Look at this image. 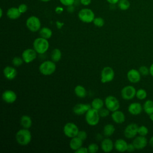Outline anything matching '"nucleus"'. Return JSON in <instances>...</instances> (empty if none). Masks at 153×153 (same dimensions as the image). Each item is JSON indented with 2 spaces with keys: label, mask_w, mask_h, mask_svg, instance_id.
<instances>
[{
  "label": "nucleus",
  "mask_w": 153,
  "mask_h": 153,
  "mask_svg": "<svg viewBox=\"0 0 153 153\" xmlns=\"http://www.w3.org/2000/svg\"><path fill=\"white\" fill-rule=\"evenodd\" d=\"M31 139V133L28 128H23L20 129L16 134V141L22 146H26L28 145L30 142Z\"/></svg>",
  "instance_id": "obj_1"
},
{
  "label": "nucleus",
  "mask_w": 153,
  "mask_h": 153,
  "mask_svg": "<svg viewBox=\"0 0 153 153\" xmlns=\"http://www.w3.org/2000/svg\"><path fill=\"white\" fill-rule=\"evenodd\" d=\"M33 49L38 54H44L49 48V42L47 39L42 37L36 38L33 42Z\"/></svg>",
  "instance_id": "obj_2"
},
{
  "label": "nucleus",
  "mask_w": 153,
  "mask_h": 153,
  "mask_svg": "<svg viewBox=\"0 0 153 153\" xmlns=\"http://www.w3.org/2000/svg\"><path fill=\"white\" fill-rule=\"evenodd\" d=\"M100 117L99 114V111L93 108H91L85 113V117L87 123L91 126H96L99 122Z\"/></svg>",
  "instance_id": "obj_3"
},
{
  "label": "nucleus",
  "mask_w": 153,
  "mask_h": 153,
  "mask_svg": "<svg viewBox=\"0 0 153 153\" xmlns=\"http://www.w3.org/2000/svg\"><path fill=\"white\" fill-rule=\"evenodd\" d=\"M56 69V65L53 60H46L43 62L39 66V71L44 75H50L53 74Z\"/></svg>",
  "instance_id": "obj_4"
},
{
  "label": "nucleus",
  "mask_w": 153,
  "mask_h": 153,
  "mask_svg": "<svg viewBox=\"0 0 153 153\" xmlns=\"http://www.w3.org/2000/svg\"><path fill=\"white\" fill-rule=\"evenodd\" d=\"M78 18L79 19L86 23H89L93 22L94 19L95 18L94 12L89 8H82L78 12Z\"/></svg>",
  "instance_id": "obj_5"
},
{
  "label": "nucleus",
  "mask_w": 153,
  "mask_h": 153,
  "mask_svg": "<svg viewBox=\"0 0 153 153\" xmlns=\"http://www.w3.org/2000/svg\"><path fill=\"white\" fill-rule=\"evenodd\" d=\"M26 25L30 31L35 32L40 30L41 23L38 17L35 16H32L28 17L26 20Z\"/></svg>",
  "instance_id": "obj_6"
},
{
  "label": "nucleus",
  "mask_w": 153,
  "mask_h": 153,
  "mask_svg": "<svg viewBox=\"0 0 153 153\" xmlns=\"http://www.w3.org/2000/svg\"><path fill=\"white\" fill-rule=\"evenodd\" d=\"M115 76L114 69L109 66L104 67L100 74V81L102 83H107L112 81Z\"/></svg>",
  "instance_id": "obj_7"
},
{
  "label": "nucleus",
  "mask_w": 153,
  "mask_h": 153,
  "mask_svg": "<svg viewBox=\"0 0 153 153\" xmlns=\"http://www.w3.org/2000/svg\"><path fill=\"white\" fill-rule=\"evenodd\" d=\"M79 129L78 126L74 123H67L63 127V133L68 137L72 138L77 136Z\"/></svg>",
  "instance_id": "obj_8"
},
{
  "label": "nucleus",
  "mask_w": 153,
  "mask_h": 153,
  "mask_svg": "<svg viewBox=\"0 0 153 153\" xmlns=\"http://www.w3.org/2000/svg\"><path fill=\"white\" fill-rule=\"evenodd\" d=\"M105 104L106 108L111 112L118 110L120 106L118 100L113 96H107L105 100Z\"/></svg>",
  "instance_id": "obj_9"
},
{
  "label": "nucleus",
  "mask_w": 153,
  "mask_h": 153,
  "mask_svg": "<svg viewBox=\"0 0 153 153\" xmlns=\"http://www.w3.org/2000/svg\"><path fill=\"white\" fill-rule=\"evenodd\" d=\"M136 90L132 85H126L121 91V95L123 99L129 100L133 99L136 96Z\"/></svg>",
  "instance_id": "obj_10"
},
{
  "label": "nucleus",
  "mask_w": 153,
  "mask_h": 153,
  "mask_svg": "<svg viewBox=\"0 0 153 153\" xmlns=\"http://www.w3.org/2000/svg\"><path fill=\"white\" fill-rule=\"evenodd\" d=\"M139 126L136 123H130L126 126L124 131V136L127 139L134 138L137 134Z\"/></svg>",
  "instance_id": "obj_11"
},
{
  "label": "nucleus",
  "mask_w": 153,
  "mask_h": 153,
  "mask_svg": "<svg viewBox=\"0 0 153 153\" xmlns=\"http://www.w3.org/2000/svg\"><path fill=\"white\" fill-rule=\"evenodd\" d=\"M36 51L32 48H27L25 50L22 54V57L23 58L24 62L29 63L33 61L36 57Z\"/></svg>",
  "instance_id": "obj_12"
},
{
  "label": "nucleus",
  "mask_w": 153,
  "mask_h": 153,
  "mask_svg": "<svg viewBox=\"0 0 153 153\" xmlns=\"http://www.w3.org/2000/svg\"><path fill=\"white\" fill-rule=\"evenodd\" d=\"M132 143L134 145L136 149L141 150L146 146L148 144V140L145 136L139 135V136L135 137L134 138Z\"/></svg>",
  "instance_id": "obj_13"
},
{
  "label": "nucleus",
  "mask_w": 153,
  "mask_h": 153,
  "mask_svg": "<svg viewBox=\"0 0 153 153\" xmlns=\"http://www.w3.org/2000/svg\"><path fill=\"white\" fill-rule=\"evenodd\" d=\"M91 105L88 103H78L73 108V112L77 115H81L85 114L90 108Z\"/></svg>",
  "instance_id": "obj_14"
},
{
  "label": "nucleus",
  "mask_w": 153,
  "mask_h": 153,
  "mask_svg": "<svg viewBox=\"0 0 153 153\" xmlns=\"http://www.w3.org/2000/svg\"><path fill=\"white\" fill-rule=\"evenodd\" d=\"M127 78L128 80L131 83H137L141 79V74L139 70L131 69L127 73Z\"/></svg>",
  "instance_id": "obj_15"
},
{
  "label": "nucleus",
  "mask_w": 153,
  "mask_h": 153,
  "mask_svg": "<svg viewBox=\"0 0 153 153\" xmlns=\"http://www.w3.org/2000/svg\"><path fill=\"white\" fill-rule=\"evenodd\" d=\"M2 100L8 103H14L17 99V95L14 91L11 90H7L2 93Z\"/></svg>",
  "instance_id": "obj_16"
},
{
  "label": "nucleus",
  "mask_w": 153,
  "mask_h": 153,
  "mask_svg": "<svg viewBox=\"0 0 153 153\" xmlns=\"http://www.w3.org/2000/svg\"><path fill=\"white\" fill-rule=\"evenodd\" d=\"M143 110V106L139 102H133L129 105L128 107V112L133 115H139Z\"/></svg>",
  "instance_id": "obj_17"
},
{
  "label": "nucleus",
  "mask_w": 153,
  "mask_h": 153,
  "mask_svg": "<svg viewBox=\"0 0 153 153\" xmlns=\"http://www.w3.org/2000/svg\"><path fill=\"white\" fill-rule=\"evenodd\" d=\"M100 146L102 151L104 152H109L113 149L114 143L109 138H105L102 140Z\"/></svg>",
  "instance_id": "obj_18"
},
{
  "label": "nucleus",
  "mask_w": 153,
  "mask_h": 153,
  "mask_svg": "<svg viewBox=\"0 0 153 153\" xmlns=\"http://www.w3.org/2000/svg\"><path fill=\"white\" fill-rule=\"evenodd\" d=\"M3 74L7 79L12 80L16 78L17 75V71L14 67L7 66L4 68Z\"/></svg>",
  "instance_id": "obj_19"
},
{
  "label": "nucleus",
  "mask_w": 153,
  "mask_h": 153,
  "mask_svg": "<svg viewBox=\"0 0 153 153\" xmlns=\"http://www.w3.org/2000/svg\"><path fill=\"white\" fill-rule=\"evenodd\" d=\"M111 118L114 122L117 124H121L125 121L126 117L124 114L120 111L117 110L112 112L111 114Z\"/></svg>",
  "instance_id": "obj_20"
},
{
  "label": "nucleus",
  "mask_w": 153,
  "mask_h": 153,
  "mask_svg": "<svg viewBox=\"0 0 153 153\" xmlns=\"http://www.w3.org/2000/svg\"><path fill=\"white\" fill-rule=\"evenodd\" d=\"M127 145L128 143H127V142L123 139H118L116 140L114 143L115 149L117 151L121 152H123L127 151Z\"/></svg>",
  "instance_id": "obj_21"
},
{
  "label": "nucleus",
  "mask_w": 153,
  "mask_h": 153,
  "mask_svg": "<svg viewBox=\"0 0 153 153\" xmlns=\"http://www.w3.org/2000/svg\"><path fill=\"white\" fill-rule=\"evenodd\" d=\"M22 13L20 12L18 7H11L8 9L7 11V17L11 20H16L19 18Z\"/></svg>",
  "instance_id": "obj_22"
},
{
  "label": "nucleus",
  "mask_w": 153,
  "mask_h": 153,
  "mask_svg": "<svg viewBox=\"0 0 153 153\" xmlns=\"http://www.w3.org/2000/svg\"><path fill=\"white\" fill-rule=\"evenodd\" d=\"M82 142L83 140L79 139L78 136L74 137L69 142V147L72 150L75 151L82 146Z\"/></svg>",
  "instance_id": "obj_23"
},
{
  "label": "nucleus",
  "mask_w": 153,
  "mask_h": 153,
  "mask_svg": "<svg viewBox=\"0 0 153 153\" xmlns=\"http://www.w3.org/2000/svg\"><path fill=\"white\" fill-rule=\"evenodd\" d=\"M32 124V121L31 118L27 115H24L22 116L20 118V124L25 128H29Z\"/></svg>",
  "instance_id": "obj_24"
},
{
  "label": "nucleus",
  "mask_w": 153,
  "mask_h": 153,
  "mask_svg": "<svg viewBox=\"0 0 153 153\" xmlns=\"http://www.w3.org/2000/svg\"><path fill=\"white\" fill-rule=\"evenodd\" d=\"M143 110L148 115L153 113V100H146L143 105Z\"/></svg>",
  "instance_id": "obj_25"
},
{
  "label": "nucleus",
  "mask_w": 153,
  "mask_h": 153,
  "mask_svg": "<svg viewBox=\"0 0 153 153\" xmlns=\"http://www.w3.org/2000/svg\"><path fill=\"white\" fill-rule=\"evenodd\" d=\"M74 92L75 95L79 98H84L86 96L87 94L86 89L81 85H78L75 87Z\"/></svg>",
  "instance_id": "obj_26"
},
{
  "label": "nucleus",
  "mask_w": 153,
  "mask_h": 153,
  "mask_svg": "<svg viewBox=\"0 0 153 153\" xmlns=\"http://www.w3.org/2000/svg\"><path fill=\"white\" fill-rule=\"evenodd\" d=\"M39 35L41 37L48 39L51 37L53 35V32L49 27H43L39 30Z\"/></svg>",
  "instance_id": "obj_27"
},
{
  "label": "nucleus",
  "mask_w": 153,
  "mask_h": 153,
  "mask_svg": "<svg viewBox=\"0 0 153 153\" xmlns=\"http://www.w3.org/2000/svg\"><path fill=\"white\" fill-rule=\"evenodd\" d=\"M115 128L114 125L111 124H107L104 126L103 132L105 136L108 137V136H112L115 132Z\"/></svg>",
  "instance_id": "obj_28"
},
{
  "label": "nucleus",
  "mask_w": 153,
  "mask_h": 153,
  "mask_svg": "<svg viewBox=\"0 0 153 153\" xmlns=\"http://www.w3.org/2000/svg\"><path fill=\"white\" fill-rule=\"evenodd\" d=\"M91 108L99 111L103 108L104 105V102L103 100L100 98H95L91 102Z\"/></svg>",
  "instance_id": "obj_29"
},
{
  "label": "nucleus",
  "mask_w": 153,
  "mask_h": 153,
  "mask_svg": "<svg viewBox=\"0 0 153 153\" xmlns=\"http://www.w3.org/2000/svg\"><path fill=\"white\" fill-rule=\"evenodd\" d=\"M51 57L53 62H57L62 58V52L58 48H54L51 54Z\"/></svg>",
  "instance_id": "obj_30"
},
{
  "label": "nucleus",
  "mask_w": 153,
  "mask_h": 153,
  "mask_svg": "<svg viewBox=\"0 0 153 153\" xmlns=\"http://www.w3.org/2000/svg\"><path fill=\"white\" fill-rule=\"evenodd\" d=\"M118 6L121 10H128L130 7V3L128 0H120L118 2Z\"/></svg>",
  "instance_id": "obj_31"
},
{
  "label": "nucleus",
  "mask_w": 153,
  "mask_h": 153,
  "mask_svg": "<svg viewBox=\"0 0 153 153\" xmlns=\"http://www.w3.org/2000/svg\"><path fill=\"white\" fill-rule=\"evenodd\" d=\"M136 97L139 100H144L147 97V93L145 89L139 88L136 90Z\"/></svg>",
  "instance_id": "obj_32"
},
{
  "label": "nucleus",
  "mask_w": 153,
  "mask_h": 153,
  "mask_svg": "<svg viewBox=\"0 0 153 153\" xmlns=\"http://www.w3.org/2000/svg\"><path fill=\"white\" fill-rule=\"evenodd\" d=\"M23 62H24V60L23 58L19 56L14 57L12 60V64L13 65V66L16 67L21 66Z\"/></svg>",
  "instance_id": "obj_33"
},
{
  "label": "nucleus",
  "mask_w": 153,
  "mask_h": 153,
  "mask_svg": "<svg viewBox=\"0 0 153 153\" xmlns=\"http://www.w3.org/2000/svg\"><path fill=\"white\" fill-rule=\"evenodd\" d=\"M93 24L97 27H102L105 24V20L100 17H95L93 21Z\"/></svg>",
  "instance_id": "obj_34"
},
{
  "label": "nucleus",
  "mask_w": 153,
  "mask_h": 153,
  "mask_svg": "<svg viewBox=\"0 0 153 153\" xmlns=\"http://www.w3.org/2000/svg\"><path fill=\"white\" fill-rule=\"evenodd\" d=\"M148 128L145 126H139L137 130V134L140 136H145L148 134Z\"/></svg>",
  "instance_id": "obj_35"
},
{
  "label": "nucleus",
  "mask_w": 153,
  "mask_h": 153,
  "mask_svg": "<svg viewBox=\"0 0 153 153\" xmlns=\"http://www.w3.org/2000/svg\"><path fill=\"white\" fill-rule=\"evenodd\" d=\"M88 151L89 153H96L99 150L98 145L95 143H90L88 146Z\"/></svg>",
  "instance_id": "obj_36"
},
{
  "label": "nucleus",
  "mask_w": 153,
  "mask_h": 153,
  "mask_svg": "<svg viewBox=\"0 0 153 153\" xmlns=\"http://www.w3.org/2000/svg\"><path fill=\"white\" fill-rule=\"evenodd\" d=\"M139 71L141 75L147 76L149 74V69L146 66H141L139 69Z\"/></svg>",
  "instance_id": "obj_37"
},
{
  "label": "nucleus",
  "mask_w": 153,
  "mask_h": 153,
  "mask_svg": "<svg viewBox=\"0 0 153 153\" xmlns=\"http://www.w3.org/2000/svg\"><path fill=\"white\" fill-rule=\"evenodd\" d=\"M110 111L108 108H102L99 110V114L100 117H106L109 115Z\"/></svg>",
  "instance_id": "obj_38"
},
{
  "label": "nucleus",
  "mask_w": 153,
  "mask_h": 153,
  "mask_svg": "<svg viewBox=\"0 0 153 153\" xmlns=\"http://www.w3.org/2000/svg\"><path fill=\"white\" fill-rule=\"evenodd\" d=\"M77 136L81 139L82 140H85L87 137V132L85 131H84V130H79L78 131V133L77 134Z\"/></svg>",
  "instance_id": "obj_39"
},
{
  "label": "nucleus",
  "mask_w": 153,
  "mask_h": 153,
  "mask_svg": "<svg viewBox=\"0 0 153 153\" xmlns=\"http://www.w3.org/2000/svg\"><path fill=\"white\" fill-rule=\"evenodd\" d=\"M59 1L62 4L67 7L72 5L75 1V0H59Z\"/></svg>",
  "instance_id": "obj_40"
},
{
  "label": "nucleus",
  "mask_w": 153,
  "mask_h": 153,
  "mask_svg": "<svg viewBox=\"0 0 153 153\" xmlns=\"http://www.w3.org/2000/svg\"><path fill=\"white\" fill-rule=\"evenodd\" d=\"M18 8H19L20 12L22 14H23V13H26V12L27 11L28 8H27V6L26 4H21L19 5V6L18 7Z\"/></svg>",
  "instance_id": "obj_41"
},
{
  "label": "nucleus",
  "mask_w": 153,
  "mask_h": 153,
  "mask_svg": "<svg viewBox=\"0 0 153 153\" xmlns=\"http://www.w3.org/2000/svg\"><path fill=\"white\" fill-rule=\"evenodd\" d=\"M75 152V153H88V148L85 147H82V146L79 148L78 149H77Z\"/></svg>",
  "instance_id": "obj_42"
},
{
  "label": "nucleus",
  "mask_w": 153,
  "mask_h": 153,
  "mask_svg": "<svg viewBox=\"0 0 153 153\" xmlns=\"http://www.w3.org/2000/svg\"><path fill=\"white\" fill-rule=\"evenodd\" d=\"M136 149L134 145L132 143H128L127 145V151L128 152H133Z\"/></svg>",
  "instance_id": "obj_43"
},
{
  "label": "nucleus",
  "mask_w": 153,
  "mask_h": 153,
  "mask_svg": "<svg viewBox=\"0 0 153 153\" xmlns=\"http://www.w3.org/2000/svg\"><path fill=\"white\" fill-rule=\"evenodd\" d=\"M91 0H80V2L81 3V4L85 6L90 5L91 4Z\"/></svg>",
  "instance_id": "obj_44"
},
{
  "label": "nucleus",
  "mask_w": 153,
  "mask_h": 153,
  "mask_svg": "<svg viewBox=\"0 0 153 153\" xmlns=\"http://www.w3.org/2000/svg\"><path fill=\"white\" fill-rule=\"evenodd\" d=\"M56 23V27H57V29H61V28L63 27V23L60 22H59V21H57Z\"/></svg>",
  "instance_id": "obj_45"
},
{
  "label": "nucleus",
  "mask_w": 153,
  "mask_h": 153,
  "mask_svg": "<svg viewBox=\"0 0 153 153\" xmlns=\"http://www.w3.org/2000/svg\"><path fill=\"white\" fill-rule=\"evenodd\" d=\"M63 11V8H62V7H56V10H55L56 13H57V14H60Z\"/></svg>",
  "instance_id": "obj_46"
},
{
  "label": "nucleus",
  "mask_w": 153,
  "mask_h": 153,
  "mask_svg": "<svg viewBox=\"0 0 153 153\" xmlns=\"http://www.w3.org/2000/svg\"><path fill=\"white\" fill-rule=\"evenodd\" d=\"M108 2H109L110 4H112V5H114L115 4H118V1L120 0H106Z\"/></svg>",
  "instance_id": "obj_47"
},
{
  "label": "nucleus",
  "mask_w": 153,
  "mask_h": 153,
  "mask_svg": "<svg viewBox=\"0 0 153 153\" xmlns=\"http://www.w3.org/2000/svg\"><path fill=\"white\" fill-rule=\"evenodd\" d=\"M149 74L152 76H153V63H152L149 67Z\"/></svg>",
  "instance_id": "obj_48"
},
{
  "label": "nucleus",
  "mask_w": 153,
  "mask_h": 153,
  "mask_svg": "<svg viewBox=\"0 0 153 153\" xmlns=\"http://www.w3.org/2000/svg\"><path fill=\"white\" fill-rule=\"evenodd\" d=\"M68 10L69 12L70 13H72L74 11V8L72 5H70V6H68Z\"/></svg>",
  "instance_id": "obj_49"
},
{
  "label": "nucleus",
  "mask_w": 153,
  "mask_h": 153,
  "mask_svg": "<svg viewBox=\"0 0 153 153\" xmlns=\"http://www.w3.org/2000/svg\"><path fill=\"white\" fill-rule=\"evenodd\" d=\"M149 143L150 145V146L153 148V136L151 137V139H149Z\"/></svg>",
  "instance_id": "obj_50"
},
{
  "label": "nucleus",
  "mask_w": 153,
  "mask_h": 153,
  "mask_svg": "<svg viewBox=\"0 0 153 153\" xmlns=\"http://www.w3.org/2000/svg\"><path fill=\"white\" fill-rule=\"evenodd\" d=\"M149 116V119H150L152 121H153V113H152L151 114H150Z\"/></svg>",
  "instance_id": "obj_51"
},
{
  "label": "nucleus",
  "mask_w": 153,
  "mask_h": 153,
  "mask_svg": "<svg viewBox=\"0 0 153 153\" xmlns=\"http://www.w3.org/2000/svg\"><path fill=\"white\" fill-rule=\"evenodd\" d=\"M0 13H1V17H2V9L1 8H0Z\"/></svg>",
  "instance_id": "obj_52"
},
{
  "label": "nucleus",
  "mask_w": 153,
  "mask_h": 153,
  "mask_svg": "<svg viewBox=\"0 0 153 153\" xmlns=\"http://www.w3.org/2000/svg\"><path fill=\"white\" fill-rule=\"evenodd\" d=\"M40 1H42V2H48V1H50L51 0H40Z\"/></svg>",
  "instance_id": "obj_53"
}]
</instances>
